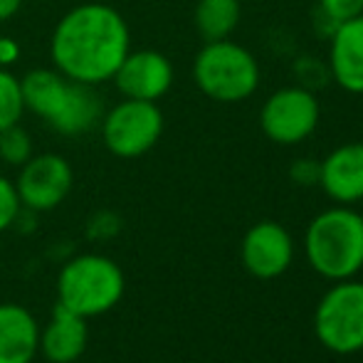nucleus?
Segmentation results:
<instances>
[{"instance_id":"obj_1","label":"nucleus","mask_w":363,"mask_h":363,"mask_svg":"<svg viewBox=\"0 0 363 363\" xmlns=\"http://www.w3.org/2000/svg\"><path fill=\"white\" fill-rule=\"evenodd\" d=\"M129 28L121 13L101 3L69 10L52 35V62L57 72L84 84L114 79L129 55Z\"/></svg>"},{"instance_id":"obj_2","label":"nucleus","mask_w":363,"mask_h":363,"mask_svg":"<svg viewBox=\"0 0 363 363\" xmlns=\"http://www.w3.org/2000/svg\"><path fill=\"white\" fill-rule=\"evenodd\" d=\"M20 84L25 109L43 116L60 134H86L101 121L104 104L94 84L74 82L55 69H33L20 79Z\"/></svg>"},{"instance_id":"obj_3","label":"nucleus","mask_w":363,"mask_h":363,"mask_svg":"<svg viewBox=\"0 0 363 363\" xmlns=\"http://www.w3.org/2000/svg\"><path fill=\"white\" fill-rule=\"evenodd\" d=\"M304 250L316 274L326 279H351L363 269V216L349 206L319 213L306 228Z\"/></svg>"},{"instance_id":"obj_4","label":"nucleus","mask_w":363,"mask_h":363,"mask_svg":"<svg viewBox=\"0 0 363 363\" xmlns=\"http://www.w3.org/2000/svg\"><path fill=\"white\" fill-rule=\"evenodd\" d=\"M198 89L220 104H238L257 91L259 65L247 48L233 40L206 43L193 62Z\"/></svg>"},{"instance_id":"obj_5","label":"nucleus","mask_w":363,"mask_h":363,"mask_svg":"<svg viewBox=\"0 0 363 363\" xmlns=\"http://www.w3.org/2000/svg\"><path fill=\"white\" fill-rule=\"evenodd\" d=\"M60 304L84 316H99L114 309L124 294V274L119 264L101 255H82L67 262L57 279Z\"/></svg>"},{"instance_id":"obj_6","label":"nucleus","mask_w":363,"mask_h":363,"mask_svg":"<svg viewBox=\"0 0 363 363\" xmlns=\"http://www.w3.org/2000/svg\"><path fill=\"white\" fill-rule=\"evenodd\" d=\"M314 331L324 349L349 356L363 351V282L341 279L321 296Z\"/></svg>"},{"instance_id":"obj_7","label":"nucleus","mask_w":363,"mask_h":363,"mask_svg":"<svg viewBox=\"0 0 363 363\" xmlns=\"http://www.w3.org/2000/svg\"><path fill=\"white\" fill-rule=\"evenodd\" d=\"M321 106L314 91L304 86H282L259 109V129L279 146H294L316 131Z\"/></svg>"},{"instance_id":"obj_8","label":"nucleus","mask_w":363,"mask_h":363,"mask_svg":"<svg viewBox=\"0 0 363 363\" xmlns=\"http://www.w3.org/2000/svg\"><path fill=\"white\" fill-rule=\"evenodd\" d=\"M104 144L114 156L136 158L156 146L163 134V114L156 101L126 99L116 104L101 124Z\"/></svg>"},{"instance_id":"obj_9","label":"nucleus","mask_w":363,"mask_h":363,"mask_svg":"<svg viewBox=\"0 0 363 363\" xmlns=\"http://www.w3.org/2000/svg\"><path fill=\"white\" fill-rule=\"evenodd\" d=\"M72 188V168L57 153H43L23 163L15 191L30 211H52L67 198Z\"/></svg>"},{"instance_id":"obj_10","label":"nucleus","mask_w":363,"mask_h":363,"mask_svg":"<svg viewBox=\"0 0 363 363\" xmlns=\"http://www.w3.org/2000/svg\"><path fill=\"white\" fill-rule=\"evenodd\" d=\"M240 257L252 277L274 279L289 269L291 257H294V242L284 225L274 220H262L245 233Z\"/></svg>"},{"instance_id":"obj_11","label":"nucleus","mask_w":363,"mask_h":363,"mask_svg":"<svg viewBox=\"0 0 363 363\" xmlns=\"http://www.w3.org/2000/svg\"><path fill=\"white\" fill-rule=\"evenodd\" d=\"M114 82L126 99L156 101L171 89L173 67L166 55L153 50L129 52L121 67L116 69Z\"/></svg>"},{"instance_id":"obj_12","label":"nucleus","mask_w":363,"mask_h":363,"mask_svg":"<svg viewBox=\"0 0 363 363\" xmlns=\"http://www.w3.org/2000/svg\"><path fill=\"white\" fill-rule=\"evenodd\" d=\"M319 163V186L331 201L339 206L363 201V141L336 146Z\"/></svg>"},{"instance_id":"obj_13","label":"nucleus","mask_w":363,"mask_h":363,"mask_svg":"<svg viewBox=\"0 0 363 363\" xmlns=\"http://www.w3.org/2000/svg\"><path fill=\"white\" fill-rule=\"evenodd\" d=\"M329 69L349 94H363V15L336 23L329 43Z\"/></svg>"},{"instance_id":"obj_14","label":"nucleus","mask_w":363,"mask_h":363,"mask_svg":"<svg viewBox=\"0 0 363 363\" xmlns=\"http://www.w3.org/2000/svg\"><path fill=\"white\" fill-rule=\"evenodd\" d=\"M38 349L35 316L20 304H0V363H30Z\"/></svg>"},{"instance_id":"obj_15","label":"nucleus","mask_w":363,"mask_h":363,"mask_svg":"<svg viewBox=\"0 0 363 363\" xmlns=\"http://www.w3.org/2000/svg\"><path fill=\"white\" fill-rule=\"evenodd\" d=\"M86 346V319L57 301L52 319L40 334V349L52 363H72Z\"/></svg>"},{"instance_id":"obj_16","label":"nucleus","mask_w":363,"mask_h":363,"mask_svg":"<svg viewBox=\"0 0 363 363\" xmlns=\"http://www.w3.org/2000/svg\"><path fill=\"white\" fill-rule=\"evenodd\" d=\"M240 0H198L196 28L206 43L228 40L240 23Z\"/></svg>"},{"instance_id":"obj_17","label":"nucleus","mask_w":363,"mask_h":363,"mask_svg":"<svg viewBox=\"0 0 363 363\" xmlns=\"http://www.w3.org/2000/svg\"><path fill=\"white\" fill-rule=\"evenodd\" d=\"M25 111L23 84L8 69H0V131L15 126Z\"/></svg>"},{"instance_id":"obj_18","label":"nucleus","mask_w":363,"mask_h":363,"mask_svg":"<svg viewBox=\"0 0 363 363\" xmlns=\"http://www.w3.org/2000/svg\"><path fill=\"white\" fill-rule=\"evenodd\" d=\"M0 158L13 166L28 163L33 158V141H30L28 131H23L18 124L0 131Z\"/></svg>"},{"instance_id":"obj_19","label":"nucleus","mask_w":363,"mask_h":363,"mask_svg":"<svg viewBox=\"0 0 363 363\" xmlns=\"http://www.w3.org/2000/svg\"><path fill=\"white\" fill-rule=\"evenodd\" d=\"M20 206H23V203H20L15 186L8 181V178L0 176V233H3V230H8L10 225L18 220Z\"/></svg>"},{"instance_id":"obj_20","label":"nucleus","mask_w":363,"mask_h":363,"mask_svg":"<svg viewBox=\"0 0 363 363\" xmlns=\"http://www.w3.org/2000/svg\"><path fill=\"white\" fill-rule=\"evenodd\" d=\"M319 8L336 25L363 15V0H319Z\"/></svg>"},{"instance_id":"obj_21","label":"nucleus","mask_w":363,"mask_h":363,"mask_svg":"<svg viewBox=\"0 0 363 363\" xmlns=\"http://www.w3.org/2000/svg\"><path fill=\"white\" fill-rule=\"evenodd\" d=\"M319 171L321 163L319 161H309V158H299V161L291 163L289 176L294 178L299 186H311V183H319Z\"/></svg>"},{"instance_id":"obj_22","label":"nucleus","mask_w":363,"mask_h":363,"mask_svg":"<svg viewBox=\"0 0 363 363\" xmlns=\"http://www.w3.org/2000/svg\"><path fill=\"white\" fill-rule=\"evenodd\" d=\"M20 55V50H18V45L13 43L10 38H3L0 40V65H10V62H15V57Z\"/></svg>"},{"instance_id":"obj_23","label":"nucleus","mask_w":363,"mask_h":363,"mask_svg":"<svg viewBox=\"0 0 363 363\" xmlns=\"http://www.w3.org/2000/svg\"><path fill=\"white\" fill-rule=\"evenodd\" d=\"M20 5H23V0H0V23L13 18V15L20 10Z\"/></svg>"},{"instance_id":"obj_24","label":"nucleus","mask_w":363,"mask_h":363,"mask_svg":"<svg viewBox=\"0 0 363 363\" xmlns=\"http://www.w3.org/2000/svg\"><path fill=\"white\" fill-rule=\"evenodd\" d=\"M0 40H3V35H0Z\"/></svg>"}]
</instances>
